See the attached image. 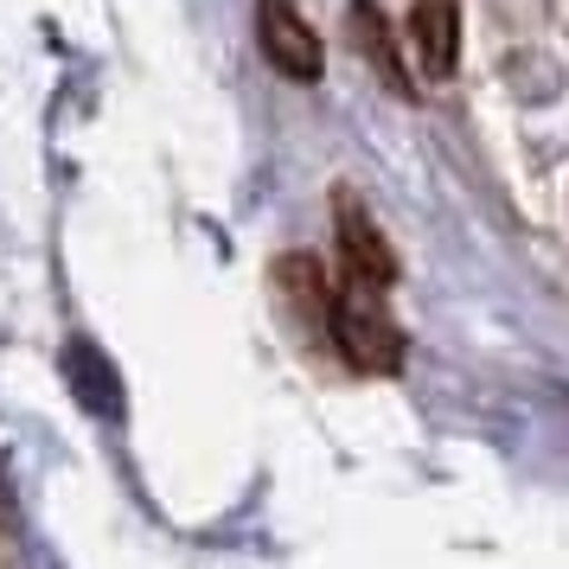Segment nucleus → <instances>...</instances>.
<instances>
[{"instance_id":"1","label":"nucleus","mask_w":569,"mask_h":569,"mask_svg":"<svg viewBox=\"0 0 569 569\" xmlns=\"http://www.w3.org/2000/svg\"><path fill=\"white\" fill-rule=\"evenodd\" d=\"M327 339L339 346V359L352 365V371L390 378V371L403 365V333H397V320L385 313V301H378L371 288L333 295V308H327Z\"/></svg>"},{"instance_id":"2","label":"nucleus","mask_w":569,"mask_h":569,"mask_svg":"<svg viewBox=\"0 0 569 569\" xmlns=\"http://www.w3.org/2000/svg\"><path fill=\"white\" fill-rule=\"evenodd\" d=\"M257 46H262V58L295 83H313L320 64H327V58H320V32L301 20L295 0H257Z\"/></svg>"},{"instance_id":"3","label":"nucleus","mask_w":569,"mask_h":569,"mask_svg":"<svg viewBox=\"0 0 569 569\" xmlns=\"http://www.w3.org/2000/svg\"><path fill=\"white\" fill-rule=\"evenodd\" d=\"M333 218H339V257H346V276H352V288L385 295V288L397 282V257H390L385 231L371 224V211H365L352 192H339V199H333Z\"/></svg>"},{"instance_id":"4","label":"nucleus","mask_w":569,"mask_h":569,"mask_svg":"<svg viewBox=\"0 0 569 569\" xmlns=\"http://www.w3.org/2000/svg\"><path fill=\"white\" fill-rule=\"evenodd\" d=\"M410 52L422 64V78H455V64H461V0H416Z\"/></svg>"},{"instance_id":"5","label":"nucleus","mask_w":569,"mask_h":569,"mask_svg":"<svg viewBox=\"0 0 569 569\" xmlns=\"http://www.w3.org/2000/svg\"><path fill=\"white\" fill-rule=\"evenodd\" d=\"M276 282H282V295L295 301V313L308 320L313 333H327V308H333L327 269H320L313 257H282V262H276Z\"/></svg>"},{"instance_id":"6","label":"nucleus","mask_w":569,"mask_h":569,"mask_svg":"<svg viewBox=\"0 0 569 569\" xmlns=\"http://www.w3.org/2000/svg\"><path fill=\"white\" fill-rule=\"evenodd\" d=\"M64 371H71V385H78L83 410H97V416H122V385H116V371H109V365L97 359V346L71 339V352H64Z\"/></svg>"},{"instance_id":"7","label":"nucleus","mask_w":569,"mask_h":569,"mask_svg":"<svg viewBox=\"0 0 569 569\" xmlns=\"http://www.w3.org/2000/svg\"><path fill=\"white\" fill-rule=\"evenodd\" d=\"M352 32H359V52L385 71L390 90H397V97H410V78H403V64H397V39H390L385 13H378L371 0H352Z\"/></svg>"},{"instance_id":"8","label":"nucleus","mask_w":569,"mask_h":569,"mask_svg":"<svg viewBox=\"0 0 569 569\" xmlns=\"http://www.w3.org/2000/svg\"><path fill=\"white\" fill-rule=\"evenodd\" d=\"M13 525V492H7V480H0V531Z\"/></svg>"}]
</instances>
